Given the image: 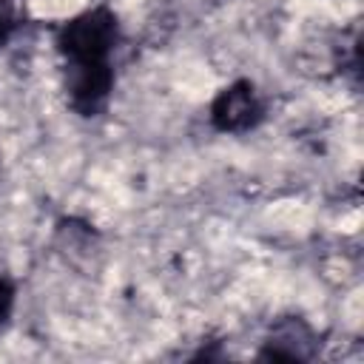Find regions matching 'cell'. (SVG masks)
Returning a JSON list of instances; mask_svg holds the SVG:
<instances>
[{"mask_svg": "<svg viewBox=\"0 0 364 364\" xmlns=\"http://www.w3.org/2000/svg\"><path fill=\"white\" fill-rule=\"evenodd\" d=\"M117 40V14L108 6H94L60 26L57 51L63 54V63H111Z\"/></svg>", "mask_w": 364, "mask_h": 364, "instance_id": "6da1fadb", "label": "cell"}, {"mask_svg": "<svg viewBox=\"0 0 364 364\" xmlns=\"http://www.w3.org/2000/svg\"><path fill=\"white\" fill-rule=\"evenodd\" d=\"M313 333L301 318H284L273 327L270 338L264 341V350L259 358H276V361H307L313 355Z\"/></svg>", "mask_w": 364, "mask_h": 364, "instance_id": "277c9868", "label": "cell"}, {"mask_svg": "<svg viewBox=\"0 0 364 364\" xmlns=\"http://www.w3.org/2000/svg\"><path fill=\"white\" fill-rule=\"evenodd\" d=\"M262 100L250 80H236L222 88L210 105V125L222 134H242L259 125L262 119Z\"/></svg>", "mask_w": 364, "mask_h": 364, "instance_id": "3957f363", "label": "cell"}, {"mask_svg": "<svg viewBox=\"0 0 364 364\" xmlns=\"http://www.w3.org/2000/svg\"><path fill=\"white\" fill-rule=\"evenodd\" d=\"M11 307H14V287L0 276V327L6 324V318H9Z\"/></svg>", "mask_w": 364, "mask_h": 364, "instance_id": "8992f818", "label": "cell"}, {"mask_svg": "<svg viewBox=\"0 0 364 364\" xmlns=\"http://www.w3.org/2000/svg\"><path fill=\"white\" fill-rule=\"evenodd\" d=\"M63 85L80 117H97L114 91V68L111 63H63Z\"/></svg>", "mask_w": 364, "mask_h": 364, "instance_id": "7a4b0ae2", "label": "cell"}, {"mask_svg": "<svg viewBox=\"0 0 364 364\" xmlns=\"http://www.w3.org/2000/svg\"><path fill=\"white\" fill-rule=\"evenodd\" d=\"M14 20H17V14H14V0H0V43H6V37L11 34Z\"/></svg>", "mask_w": 364, "mask_h": 364, "instance_id": "5b68a950", "label": "cell"}]
</instances>
